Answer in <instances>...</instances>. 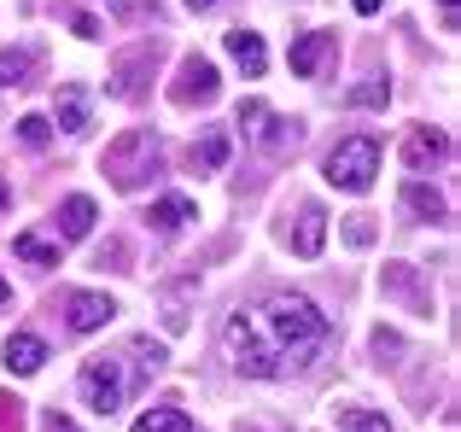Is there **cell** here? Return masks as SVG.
Listing matches in <instances>:
<instances>
[{
    "label": "cell",
    "mask_w": 461,
    "mask_h": 432,
    "mask_svg": "<svg viewBox=\"0 0 461 432\" xmlns=\"http://www.w3.org/2000/svg\"><path fill=\"white\" fill-rule=\"evenodd\" d=\"M251 321H258L263 339L275 345V356H281L286 374H293V368H310L315 356H321V345L333 339V321H327L304 292H275V298H263V310Z\"/></svg>",
    "instance_id": "obj_1"
},
{
    "label": "cell",
    "mask_w": 461,
    "mask_h": 432,
    "mask_svg": "<svg viewBox=\"0 0 461 432\" xmlns=\"http://www.w3.org/2000/svg\"><path fill=\"white\" fill-rule=\"evenodd\" d=\"M222 339H228V363H234V374H246V380H275V374H286L281 356H275V345L263 339V328L246 316V310H240V316H228Z\"/></svg>",
    "instance_id": "obj_2"
},
{
    "label": "cell",
    "mask_w": 461,
    "mask_h": 432,
    "mask_svg": "<svg viewBox=\"0 0 461 432\" xmlns=\"http://www.w3.org/2000/svg\"><path fill=\"white\" fill-rule=\"evenodd\" d=\"M100 164H105V176H112V187L135 194V187L158 170V135L152 129H129V135H117L112 147H105Z\"/></svg>",
    "instance_id": "obj_3"
},
{
    "label": "cell",
    "mask_w": 461,
    "mask_h": 432,
    "mask_svg": "<svg viewBox=\"0 0 461 432\" xmlns=\"http://www.w3.org/2000/svg\"><path fill=\"white\" fill-rule=\"evenodd\" d=\"M374 170H380V140L374 135H350L327 152V182L345 187V194H368L374 187Z\"/></svg>",
    "instance_id": "obj_4"
},
{
    "label": "cell",
    "mask_w": 461,
    "mask_h": 432,
    "mask_svg": "<svg viewBox=\"0 0 461 432\" xmlns=\"http://www.w3.org/2000/svg\"><path fill=\"white\" fill-rule=\"evenodd\" d=\"M82 403H88L94 415H117L129 398V374H123V356H88L82 363Z\"/></svg>",
    "instance_id": "obj_5"
},
{
    "label": "cell",
    "mask_w": 461,
    "mask_h": 432,
    "mask_svg": "<svg viewBox=\"0 0 461 432\" xmlns=\"http://www.w3.org/2000/svg\"><path fill=\"white\" fill-rule=\"evenodd\" d=\"M216 88H222L216 65H211V58H199V53H187V58H181V70H176V82H169V100H176V105H211Z\"/></svg>",
    "instance_id": "obj_6"
},
{
    "label": "cell",
    "mask_w": 461,
    "mask_h": 432,
    "mask_svg": "<svg viewBox=\"0 0 461 432\" xmlns=\"http://www.w3.org/2000/svg\"><path fill=\"white\" fill-rule=\"evenodd\" d=\"M152 65H158V41H140V47H129V53H117L105 94H112V100H135V94L147 88V70Z\"/></svg>",
    "instance_id": "obj_7"
},
{
    "label": "cell",
    "mask_w": 461,
    "mask_h": 432,
    "mask_svg": "<svg viewBox=\"0 0 461 432\" xmlns=\"http://www.w3.org/2000/svg\"><path fill=\"white\" fill-rule=\"evenodd\" d=\"M380 286L392 298H403L415 316H432V292H427V281H420V269L415 263H385V274H380Z\"/></svg>",
    "instance_id": "obj_8"
},
{
    "label": "cell",
    "mask_w": 461,
    "mask_h": 432,
    "mask_svg": "<svg viewBox=\"0 0 461 432\" xmlns=\"http://www.w3.org/2000/svg\"><path fill=\"white\" fill-rule=\"evenodd\" d=\"M444 158H450V135H444V129H432V123L409 129V140H403L409 170H432V164H444Z\"/></svg>",
    "instance_id": "obj_9"
},
{
    "label": "cell",
    "mask_w": 461,
    "mask_h": 432,
    "mask_svg": "<svg viewBox=\"0 0 461 432\" xmlns=\"http://www.w3.org/2000/svg\"><path fill=\"white\" fill-rule=\"evenodd\" d=\"M112 316H117V298H105V292H70V310H65L70 333H100Z\"/></svg>",
    "instance_id": "obj_10"
},
{
    "label": "cell",
    "mask_w": 461,
    "mask_h": 432,
    "mask_svg": "<svg viewBox=\"0 0 461 432\" xmlns=\"http://www.w3.org/2000/svg\"><path fill=\"white\" fill-rule=\"evenodd\" d=\"M333 30H310L293 41V76H321V65L333 58Z\"/></svg>",
    "instance_id": "obj_11"
},
{
    "label": "cell",
    "mask_w": 461,
    "mask_h": 432,
    "mask_svg": "<svg viewBox=\"0 0 461 432\" xmlns=\"http://www.w3.org/2000/svg\"><path fill=\"white\" fill-rule=\"evenodd\" d=\"M0 363H6L12 374H41V363H47V339H41V333H12L6 351H0Z\"/></svg>",
    "instance_id": "obj_12"
},
{
    "label": "cell",
    "mask_w": 461,
    "mask_h": 432,
    "mask_svg": "<svg viewBox=\"0 0 461 432\" xmlns=\"http://www.w3.org/2000/svg\"><path fill=\"white\" fill-rule=\"evenodd\" d=\"M53 117H59V129H65V135H88V117H94L88 88H59Z\"/></svg>",
    "instance_id": "obj_13"
},
{
    "label": "cell",
    "mask_w": 461,
    "mask_h": 432,
    "mask_svg": "<svg viewBox=\"0 0 461 432\" xmlns=\"http://www.w3.org/2000/svg\"><path fill=\"white\" fill-rule=\"evenodd\" d=\"M228 53H234V65L246 70V76H263V70H269V47H263L258 30H228Z\"/></svg>",
    "instance_id": "obj_14"
},
{
    "label": "cell",
    "mask_w": 461,
    "mask_h": 432,
    "mask_svg": "<svg viewBox=\"0 0 461 432\" xmlns=\"http://www.w3.org/2000/svg\"><path fill=\"white\" fill-rule=\"evenodd\" d=\"M94 216H100V211H94L88 194H70L65 205H59V234H65V239H88L94 234Z\"/></svg>",
    "instance_id": "obj_15"
},
{
    "label": "cell",
    "mask_w": 461,
    "mask_h": 432,
    "mask_svg": "<svg viewBox=\"0 0 461 432\" xmlns=\"http://www.w3.org/2000/svg\"><path fill=\"white\" fill-rule=\"evenodd\" d=\"M193 216H199V211H193V199H181V194H164V199H158V205L147 211V222L158 228V234H181V228H187Z\"/></svg>",
    "instance_id": "obj_16"
},
{
    "label": "cell",
    "mask_w": 461,
    "mask_h": 432,
    "mask_svg": "<svg viewBox=\"0 0 461 432\" xmlns=\"http://www.w3.org/2000/svg\"><path fill=\"white\" fill-rule=\"evenodd\" d=\"M321 239H327V211H321V205H304V211H298V239H293V251H298V257H321Z\"/></svg>",
    "instance_id": "obj_17"
},
{
    "label": "cell",
    "mask_w": 461,
    "mask_h": 432,
    "mask_svg": "<svg viewBox=\"0 0 461 432\" xmlns=\"http://www.w3.org/2000/svg\"><path fill=\"white\" fill-rule=\"evenodd\" d=\"M403 211H415L420 222H444V216H450L444 194H438V187H427V182H409L403 187Z\"/></svg>",
    "instance_id": "obj_18"
},
{
    "label": "cell",
    "mask_w": 461,
    "mask_h": 432,
    "mask_svg": "<svg viewBox=\"0 0 461 432\" xmlns=\"http://www.w3.org/2000/svg\"><path fill=\"white\" fill-rule=\"evenodd\" d=\"M30 70H35V47H6L0 53V88H30Z\"/></svg>",
    "instance_id": "obj_19"
},
{
    "label": "cell",
    "mask_w": 461,
    "mask_h": 432,
    "mask_svg": "<svg viewBox=\"0 0 461 432\" xmlns=\"http://www.w3.org/2000/svg\"><path fill=\"white\" fill-rule=\"evenodd\" d=\"M228 164V129H204L193 140V170H222Z\"/></svg>",
    "instance_id": "obj_20"
},
{
    "label": "cell",
    "mask_w": 461,
    "mask_h": 432,
    "mask_svg": "<svg viewBox=\"0 0 461 432\" xmlns=\"http://www.w3.org/2000/svg\"><path fill=\"white\" fill-rule=\"evenodd\" d=\"M12 251H18L23 263H35V269H53V263H59V246L47 234H35V228H23V234L12 239Z\"/></svg>",
    "instance_id": "obj_21"
},
{
    "label": "cell",
    "mask_w": 461,
    "mask_h": 432,
    "mask_svg": "<svg viewBox=\"0 0 461 432\" xmlns=\"http://www.w3.org/2000/svg\"><path fill=\"white\" fill-rule=\"evenodd\" d=\"M193 292H199V281H193V274H187V281H176V286L164 292V328H169V333L187 328V298H193Z\"/></svg>",
    "instance_id": "obj_22"
},
{
    "label": "cell",
    "mask_w": 461,
    "mask_h": 432,
    "mask_svg": "<svg viewBox=\"0 0 461 432\" xmlns=\"http://www.w3.org/2000/svg\"><path fill=\"white\" fill-rule=\"evenodd\" d=\"M129 356H135V374L140 380L164 374V363H169V351H164V345H152V339H135V345H129Z\"/></svg>",
    "instance_id": "obj_23"
},
{
    "label": "cell",
    "mask_w": 461,
    "mask_h": 432,
    "mask_svg": "<svg viewBox=\"0 0 461 432\" xmlns=\"http://www.w3.org/2000/svg\"><path fill=\"white\" fill-rule=\"evenodd\" d=\"M135 432H193V421H187L181 410H147V415L135 421Z\"/></svg>",
    "instance_id": "obj_24"
},
{
    "label": "cell",
    "mask_w": 461,
    "mask_h": 432,
    "mask_svg": "<svg viewBox=\"0 0 461 432\" xmlns=\"http://www.w3.org/2000/svg\"><path fill=\"white\" fill-rule=\"evenodd\" d=\"M339 427L345 432H392V421L374 415V410H339Z\"/></svg>",
    "instance_id": "obj_25"
},
{
    "label": "cell",
    "mask_w": 461,
    "mask_h": 432,
    "mask_svg": "<svg viewBox=\"0 0 461 432\" xmlns=\"http://www.w3.org/2000/svg\"><path fill=\"white\" fill-rule=\"evenodd\" d=\"M392 100V82L385 76H374V82H357V88L345 94V105H385Z\"/></svg>",
    "instance_id": "obj_26"
},
{
    "label": "cell",
    "mask_w": 461,
    "mask_h": 432,
    "mask_svg": "<svg viewBox=\"0 0 461 432\" xmlns=\"http://www.w3.org/2000/svg\"><path fill=\"white\" fill-rule=\"evenodd\" d=\"M269 123H275V112L263 100H246V105H240V129H246L251 140H263V129H269Z\"/></svg>",
    "instance_id": "obj_27"
},
{
    "label": "cell",
    "mask_w": 461,
    "mask_h": 432,
    "mask_svg": "<svg viewBox=\"0 0 461 432\" xmlns=\"http://www.w3.org/2000/svg\"><path fill=\"white\" fill-rule=\"evenodd\" d=\"M18 140H23V147H30V152H41L47 147V140H53V123H47V117H18Z\"/></svg>",
    "instance_id": "obj_28"
},
{
    "label": "cell",
    "mask_w": 461,
    "mask_h": 432,
    "mask_svg": "<svg viewBox=\"0 0 461 432\" xmlns=\"http://www.w3.org/2000/svg\"><path fill=\"white\" fill-rule=\"evenodd\" d=\"M23 427V403L12 392H0V432H18Z\"/></svg>",
    "instance_id": "obj_29"
},
{
    "label": "cell",
    "mask_w": 461,
    "mask_h": 432,
    "mask_svg": "<svg viewBox=\"0 0 461 432\" xmlns=\"http://www.w3.org/2000/svg\"><path fill=\"white\" fill-rule=\"evenodd\" d=\"M345 239H350V246H374V222H368V216H350V222H345Z\"/></svg>",
    "instance_id": "obj_30"
},
{
    "label": "cell",
    "mask_w": 461,
    "mask_h": 432,
    "mask_svg": "<svg viewBox=\"0 0 461 432\" xmlns=\"http://www.w3.org/2000/svg\"><path fill=\"white\" fill-rule=\"evenodd\" d=\"M70 23H77V35H82V41H100V18H94V12H77V18H70Z\"/></svg>",
    "instance_id": "obj_31"
},
{
    "label": "cell",
    "mask_w": 461,
    "mask_h": 432,
    "mask_svg": "<svg viewBox=\"0 0 461 432\" xmlns=\"http://www.w3.org/2000/svg\"><path fill=\"white\" fill-rule=\"evenodd\" d=\"M41 432H77V421H65L59 410H47V415H41Z\"/></svg>",
    "instance_id": "obj_32"
},
{
    "label": "cell",
    "mask_w": 461,
    "mask_h": 432,
    "mask_svg": "<svg viewBox=\"0 0 461 432\" xmlns=\"http://www.w3.org/2000/svg\"><path fill=\"white\" fill-rule=\"evenodd\" d=\"M100 263H112V269H129V263H123V246H117V239H105V251H100Z\"/></svg>",
    "instance_id": "obj_33"
},
{
    "label": "cell",
    "mask_w": 461,
    "mask_h": 432,
    "mask_svg": "<svg viewBox=\"0 0 461 432\" xmlns=\"http://www.w3.org/2000/svg\"><path fill=\"white\" fill-rule=\"evenodd\" d=\"M438 6H444V30H456V23H461V6H456V0H438Z\"/></svg>",
    "instance_id": "obj_34"
},
{
    "label": "cell",
    "mask_w": 461,
    "mask_h": 432,
    "mask_svg": "<svg viewBox=\"0 0 461 432\" xmlns=\"http://www.w3.org/2000/svg\"><path fill=\"white\" fill-rule=\"evenodd\" d=\"M350 6H357L362 18H368V12H380V0H350Z\"/></svg>",
    "instance_id": "obj_35"
},
{
    "label": "cell",
    "mask_w": 461,
    "mask_h": 432,
    "mask_svg": "<svg viewBox=\"0 0 461 432\" xmlns=\"http://www.w3.org/2000/svg\"><path fill=\"white\" fill-rule=\"evenodd\" d=\"M6 310H12V286L0 281V316H6Z\"/></svg>",
    "instance_id": "obj_36"
},
{
    "label": "cell",
    "mask_w": 461,
    "mask_h": 432,
    "mask_svg": "<svg viewBox=\"0 0 461 432\" xmlns=\"http://www.w3.org/2000/svg\"><path fill=\"white\" fill-rule=\"evenodd\" d=\"M187 6H193V12H204V6H216V0H187Z\"/></svg>",
    "instance_id": "obj_37"
},
{
    "label": "cell",
    "mask_w": 461,
    "mask_h": 432,
    "mask_svg": "<svg viewBox=\"0 0 461 432\" xmlns=\"http://www.w3.org/2000/svg\"><path fill=\"white\" fill-rule=\"evenodd\" d=\"M6 199H12V194H6V182H0V211H6Z\"/></svg>",
    "instance_id": "obj_38"
}]
</instances>
